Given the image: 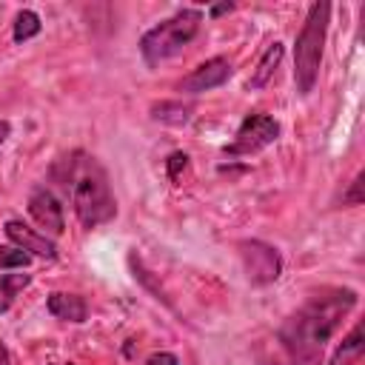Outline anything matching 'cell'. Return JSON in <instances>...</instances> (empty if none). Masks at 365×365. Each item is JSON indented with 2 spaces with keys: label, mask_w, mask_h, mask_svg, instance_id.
Here are the masks:
<instances>
[{
  "label": "cell",
  "mask_w": 365,
  "mask_h": 365,
  "mask_svg": "<svg viewBox=\"0 0 365 365\" xmlns=\"http://www.w3.org/2000/svg\"><path fill=\"white\" fill-rule=\"evenodd\" d=\"M282 54H285L282 43H279V40H274V43L265 48V54L259 57V63H257L254 74L248 77V88H262V86H268V80L277 74V68H279V63H282Z\"/></svg>",
  "instance_id": "obj_12"
},
{
  "label": "cell",
  "mask_w": 365,
  "mask_h": 365,
  "mask_svg": "<svg viewBox=\"0 0 365 365\" xmlns=\"http://www.w3.org/2000/svg\"><path fill=\"white\" fill-rule=\"evenodd\" d=\"M191 111L194 108L188 103H180V100H163V103L151 106V117L160 123H168V125H185L191 120Z\"/></svg>",
  "instance_id": "obj_13"
},
{
  "label": "cell",
  "mask_w": 365,
  "mask_h": 365,
  "mask_svg": "<svg viewBox=\"0 0 365 365\" xmlns=\"http://www.w3.org/2000/svg\"><path fill=\"white\" fill-rule=\"evenodd\" d=\"M40 29H43V23H40L37 11H31V9H20V11H17V17H14L11 40H14V43H26V40L37 37V34H40Z\"/></svg>",
  "instance_id": "obj_15"
},
{
  "label": "cell",
  "mask_w": 365,
  "mask_h": 365,
  "mask_svg": "<svg viewBox=\"0 0 365 365\" xmlns=\"http://www.w3.org/2000/svg\"><path fill=\"white\" fill-rule=\"evenodd\" d=\"M9 134H11V123L9 120H0V145L9 140Z\"/></svg>",
  "instance_id": "obj_20"
},
{
  "label": "cell",
  "mask_w": 365,
  "mask_h": 365,
  "mask_svg": "<svg viewBox=\"0 0 365 365\" xmlns=\"http://www.w3.org/2000/svg\"><path fill=\"white\" fill-rule=\"evenodd\" d=\"M231 77V63L225 57H211L205 63H200L191 74H185L177 86L180 94H202L211 88H220L225 80Z\"/></svg>",
  "instance_id": "obj_7"
},
{
  "label": "cell",
  "mask_w": 365,
  "mask_h": 365,
  "mask_svg": "<svg viewBox=\"0 0 365 365\" xmlns=\"http://www.w3.org/2000/svg\"><path fill=\"white\" fill-rule=\"evenodd\" d=\"M240 259L245 268V277L254 285H268L277 282L282 274V257L274 245L262 242V240H242L240 245Z\"/></svg>",
  "instance_id": "obj_6"
},
{
  "label": "cell",
  "mask_w": 365,
  "mask_h": 365,
  "mask_svg": "<svg viewBox=\"0 0 365 365\" xmlns=\"http://www.w3.org/2000/svg\"><path fill=\"white\" fill-rule=\"evenodd\" d=\"M180 168H182V171L188 168V157H185L182 151H174V154L168 157V177H171L174 182H180Z\"/></svg>",
  "instance_id": "obj_18"
},
{
  "label": "cell",
  "mask_w": 365,
  "mask_h": 365,
  "mask_svg": "<svg viewBox=\"0 0 365 365\" xmlns=\"http://www.w3.org/2000/svg\"><path fill=\"white\" fill-rule=\"evenodd\" d=\"M46 308L51 317L63 319V322H86L88 317V305L80 294H66V291H54L46 299Z\"/></svg>",
  "instance_id": "obj_10"
},
{
  "label": "cell",
  "mask_w": 365,
  "mask_h": 365,
  "mask_svg": "<svg viewBox=\"0 0 365 365\" xmlns=\"http://www.w3.org/2000/svg\"><path fill=\"white\" fill-rule=\"evenodd\" d=\"M0 365H11V354H9V348L0 342Z\"/></svg>",
  "instance_id": "obj_21"
},
{
  "label": "cell",
  "mask_w": 365,
  "mask_h": 365,
  "mask_svg": "<svg viewBox=\"0 0 365 365\" xmlns=\"http://www.w3.org/2000/svg\"><path fill=\"white\" fill-rule=\"evenodd\" d=\"M29 214L31 220L46 228L51 237H60L66 231V214H63V205L60 200L48 191V188H34L29 194Z\"/></svg>",
  "instance_id": "obj_8"
},
{
  "label": "cell",
  "mask_w": 365,
  "mask_h": 365,
  "mask_svg": "<svg viewBox=\"0 0 365 365\" xmlns=\"http://www.w3.org/2000/svg\"><path fill=\"white\" fill-rule=\"evenodd\" d=\"M328 20H331V3H311L305 23L297 34L294 43V83L302 97H308L317 86L319 77V63H322V48H325V34H328Z\"/></svg>",
  "instance_id": "obj_3"
},
{
  "label": "cell",
  "mask_w": 365,
  "mask_h": 365,
  "mask_svg": "<svg viewBox=\"0 0 365 365\" xmlns=\"http://www.w3.org/2000/svg\"><path fill=\"white\" fill-rule=\"evenodd\" d=\"M31 282L29 274L14 271V274H0V311H9L11 302L17 299V294Z\"/></svg>",
  "instance_id": "obj_14"
},
{
  "label": "cell",
  "mask_w": 365,
  "mask_h": 365,
  "mask_svg": "<svg viewBox=\"0 0 365 365\" xmlns=\"http://www.w3.org/2000/svg\"><path fill=\"white\" fill-rule=\"evenodd\" d=\"M365 354V334H362V322H356L348 336H342V342L336 345V351L331 354L328 365H356Z\"/></svg>",
  "instance_id": "obj_11"
},
{
  "label": "cell",
  "mask_w": 365,
  "mask_h": 365,
  "mask_svg": "<svg viewBox=\"0 0 365 365\" xmlns=\"http://www.w3.org/2000/svg\"><path fill=\"white\" fill-rule=\"evenodd\" d=\"M68 365H74V362H68Z\"/></svg>",
  "instance_id": "obj_23"
},
{
  "label": "cell",
  "mask_w": 365,
  "mask_h": 365,
  "mask_svg": "<svg viewBox=\"0 0 365 365\" xmlns=\"http://www.w3.org/2000/svg\"><path fill=\"white\" fill-rule=\"evenodd\" d=\"M354 305H356L354 288H325L308 297L305 305H299L277 334L285 356L294 365L314 362L322 345L336 334L342 319L354 311Z\"/></svg>",
  "instance_id": "obj_1"
},
{
  "label": "cell",
  "mask_w": 365,
  "mask_h": 365,
  "mask_svg": "<svg viewBox=\"0 0 365 365\" xmlns=\"http://www.w3.org/2000/svg\"><path fill=\"white\" fill-rule=\"evenodd\" d=\"M231 9H234L231 3H225V6H214V9H211V14L217 17V14H222V11H231Z\"/></svg>",
  "instance_id": "obj_22"
},
{
  "label": "cell",
  "mask_w": 365,
  "mask_h": 365,
  "mask_svg": "<svg viewBox=\"0 0 365 365\" xmlns=\"http://www.w3.org/2000/svg\"><path fill=\"white\" fill-rule=\"evenodd\" d=\"M29 262H31V257L26 251H20L14 245H0V268H6V271H23V268H29Z\"/></svg>",
  "instance_id": "obj_16"
},
{
  "label": "cell",
  "mask_w": 365,
  "mask_h": 365,
  "mask_svg": "<svg viewBox=\"0 0 365 365\" xmlns=\"http://www.w3.org/2000/svg\"><path fill=\"white\" fill-rule=\"evenodd\" d=\"M342 205H345V208H351V205H362V171L351 180L348 194H342Z\"/></svg>",
  "instance_id": "obj_17"
},
{
  "label": "cell",
  "mask_w": 365,
  "mask_h": 365,
  "mask_svg": "<svg viewBox=\"0 0 365 365\" xmlns=\"http://www.w3.org/2000/svg\"><path fill=\"white\" fill-rule=\"evenodd\" d=\"M277 137H279V123L274 117H268V114H248L240 123L231 145L222 148V154L225 157H251V154L268 148L271 143H277Z\"/></svg>",
  "instance_id": "obj_5"
},
{
  "label": "cell",
  "mask_w": 365,
  "mask_h": 365,
  "mask_svg": "<svg viewBox=\"0 0 365 365\" xmlns=\"http://www.w3.org/2000/svg\"><path fill=\"white\" fill-rule=\"evenodd\" d=\"M200 26H202L200 9H180L171 17H165L163 23L151 26L140 37V54H143L145 66H160L163 60L180 54L200 34Z\"/></svg>",
  "instance_id": "obj_4"
},
{
  "label": "cell",
  "mask_w": 365,
  "mask_h": 365,
  "mask_svg": "<svg viewBox=\"0 0 365 365\" xmlns=\"http://www.w3.org/2000/svg\"><path fill=\"white\" fill-rule=\"evenodd\" d=\"M145 365H180V359L174 354H168V351H160V354H151L145 359Z\"/></svg>",
  "instance_id": "obj_19"
},
{
  "label": "cell",
  "mask_w": 365,
  "mask_h": 365,
  "mask_svg": "<svg viewBox=\"0 0 365 365\" xmlns=\"http://www.w3.org/2000/svg\"><path fill=\"white\" fill-rule=\"evenodd\" d=\"M6 237L14 242V248L26 251L29 257L37 254V257H46V259H54L57 257V245L51 237L34 231L31 225H26L23 220H6Z\"/></svg>",
  "instance_id": "obj_9"
},
{
  "label": "cell",
  "mask_w": 365,
  "mask_h": 365,
  "mask_svg": "<svg viewBox=\"0 0 365 365\" xmlns=\"http://www.w3.org/2000/svg\"><path fill=\"white\" fill-rule=\"evenodd\" d=\"M60 185L68 191L74 214L83 228H100L117 217V200L108 185V174L97 157L86 151H71L51 171Z\"/></svg>",
  "instance_id": "obj_2"
}]
</instances>
